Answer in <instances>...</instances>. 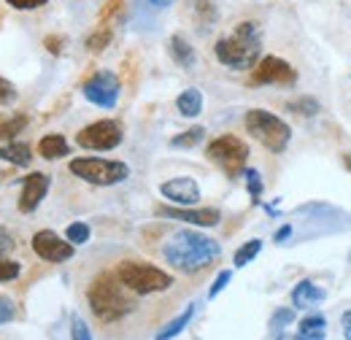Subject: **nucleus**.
<instances>
[{
  "label": "nucleus",
  "mask_w": 351,
  "mask_h": 340,
  "mask_svg": "<svg viewBox=\"0 0 351 340\" xmlns=\"http://www.w3.org/2000/svg\"><path fill=\"white\" fill-rule=\"evenodd\" d=\"M219 254H221L219 243L214 238L203 235V232H195V230H178V232H173L165 241V246H162L165 262L171 267H176V270L186 273V276L206 270L208 265H214L219 259Z\"/></svg>",
  "instance_id": "obj_1"
},
{
  "label": "nucleus",
  "mask_w": 351,
  "mask_h": 340,
  "mask_svg": "<svg viewBox=\"0 0 351 340\" xmlns=\"http://www.w3.org/2000/svg\"><path fill=\"white\" fill-rule=\"evenodd\" d=\"M214 54L224 68L252 71L263 57V30L257 22H238L230 36H224L214 46Z\"/></svg>",
  "instance_id": "obj_2"
},
{
  "label": "nucleus",
  "mask_w": 351,
  "mask_h": 340,
  "mask_svg": "<svg viewBox=\"0 0 351 340\" xmlns=\"http://www.w3.org/2000/svg\"><path fill=\"white\" fill-rule=\"evenodd\" d=\"M87 302L100 321H119L132 311V300L125 295V284L117 273H100L87 289Z\"/></svg>",
  "instance_id": "obj_3"
},
{
  "label": "nucleus",
  "mask_w": 351,
  "mask_h": 340,
  "mask_svg": "<svg viewBox=\"0 0 351 340\" xmlns=\"http://www.w3.org/2000/svg\"><path fill=\"white\" fill-rule=\"evenodd\" d=\"M117 278L125 284V289H130L135 295H157L173 287V276L160 270L157 265L141 262V259H125L117 265Z\"/></svg>",
  "instance_id": "obj_4"
},
{
  "label": "nucleus",
  "mask_w": 351,
  "mask_h": 340,
  "mask_svg": "<svg viewBox=\"0 0 351 340\" xmlns=\"http://www.w3.org/2000/svg\"><path fill=\"white\" fill-rule=\"evenodd\" d=\"M243 125L249 130V135H252L257 143H263L265 149L273 151V154L287 151V146H289V141H292V127H289L284 119H278L276 114L263 111V108L246 111Z\"/></svg>",
  "instance_id": "obj_5"
},
{
  "label": "nucleus",
  "mask_w": 351,
  "mask_h": 340,
  "mask_svg": "<svg viewBox=\"0 0 351 340\" xmlns=\"http://www.w3.org/2000/svg\"><path fill=\"white\" fill-rule=\"evenodd\" d=\"M68 170L76 178L95 184V186H114V184L128 181V175H130L128 162H122V160H100V157H76V160H71Z\"/></svg>",
  "instance_id": "obj_6"
},
{
  "label": "nucleus",
  "mask_w": 351,
  "mask_h": 340,
  "mask_svg": "<svg viewBox=\"0 0 351 340\" xmlns=\"http://www.w3.org/2000/svg\"><path fill=\"white\" fill-rule=\"evenodd\" d=\"M208 160H214L227 175H238L246 170V160H249V146L238 138V135H219L208 143L206 149Z\"/></svg>",
  "instance_id": "obj_7"
},
{
  "label": "nucleus",
  "mask_w": 351,
  "mask_h": 340,
  "mask_svg": "<svg viewBox=\"0 0 351 340\" xmlns=\"http://www.w3.org/2000/svg\"><path fill=\"white\" fill-rule=\"evenodd\" d=\"M122 138H125V132L117 119H97L76 132V146H82L87 151H111L122 143Z\"/></svg>",
  "instance_id": "obj_8"
},
{
  "label": "nucleus",
  "mask_w": 351,
  "mask_h": 340,
  "mask_svg": "<svg viewBox=\"0 0 351 340\" xmlns=\"http://www.w3.org/2000/svg\"><path fill=\"white\" fill-rule=\"evenodd\" d=\"M119 92H122V82L111 71H97L82 84V95L97 108H114L119 103Z\"/></svg>",
  "instance_id": "obj_9"
},
{
  "label": "nucleus",
  "mask_w": 351,
  "mask_h": 340,
  "mask_svg": "<svg viewBox=\"0 0 351 340\" xmlns=\"http://www.w3.org/2000/svg\"><path fill=\"white\" fill-rule=\"evenodd\" d=\"M298 82V71L281 60V57H273L267 54L263 57L257 65H254V73H252V84L260 86V84H281V86H292Z\"/></svg>",
  "instance_id": "obj_10"
},
{
  "label": "nucleus",
  "mask_w": 351,
  "mask_h": 340,
  "mask_svg": "<svg viewBox=\"0 0 351 340\" xmlns=\"http://www.w3.org/2000/svg\"><path fill=\"white\" fill-rule=\"evenodd\" d=\"M30 243H33V252L44 262H54V265L68 262L71 256L76 254V246L68 238H60L54 230H38Z\"/></svg>",
  "instance_id": "obj_11"
},
{
  "label": "nucleus",
  "mask_w": 351,
  "mask_h": 340,
  "mask_svg": "<svg viewBox=\"0 0 351 340\" xmlns=\"http://www.w3.org/2000/svg\"><path fill=\"white\" fill-rule=\"evenodd\" d=\"M160 195L165 200H171L173 206H181V208H192L197 200H200V186L195 178L189 175H181V178H171L165 184H160Z\"/></svg>",
  "instance_id": "obj_12"
},
{
  "label": "nucleus",
  "mask_w": 351,
  "mask_h": 340,
  "mask_svg": "<svg viewBox=\"0 0 351 340\" xmlns=\"http://www.w3.org/2000/svg\"><path fill=\"white\" fill-rule=\"evenodd\" d=\"M49 186H51V175H46L41 170L25 175V181H22V195H19V211L22 213L36 211V208L44 203Z\"/></svg>",
  "instance_id": "obj_13"
},
{
  "label": "nucleus",
  "mask_w": 351,
  "mask_h": 340,
  "mask_svg": "<svg viewBox=\"0 0 351 340\" xmlns=\"http://www.w3.org/2000/svg\"><path fill=\"white\" fill-rule=\"evenodd\" d=\"M157 216L162 219H176V221H186L195 227H217L221 219V213L217 208H181V206H162L157 208Z\"/></svg>",
  "instance_id": "obj_14"
},
{
  "label": "nucleus",
  "mask_w": 351,
  "mask_h": 340,
  "mask_svg": "<svg viewBox=\"0 0 351 340\" xmlns=\"http://www.w3.org/2000/svg\"><path fill=\"white\" fill-rule=\"evenodd\" d=\"M327 298V292L322 289V287H316L313 281H300L295 289H292V305H295V311L298 308H311V305H319L322 300Z\"/></svg>",
  "instance_id": "obj_15"
},
{
  "label": "nucleus",
  "mask_w": 351,
  "mask_h": 340,
  "mask_svg": "<svg viewBox=\"0 0 351 340\" xmlns=\"http://www.w3.org/2000/svg\"><path fill=\"white\" fill-rule=\"evenodd\" d=\"M168 51H171V57H173L176 65H181V68H195V62H197V54H195V49H192V43L186 41L181 33H176L171 36V41H168Z\"/></svg>",
  "instance_id": "obj_16"
},
{
  "label": "nucleus",
  "mask_w": 351,
  "mask_h": 340,
  "mask_svg": "<svg viewBox=\"0 0 351 340\" xmlns=\"http://www.w3.org/2000/svg\"><path fill=\"white\" fill-rule=\"evenodd\" d=\"M0 160L3 162H11L16 168H27L30 160H33V151L27 143H19V141H8L0 146Z\"/></svg>",
  "instance_id": "obj_17"
},
{
  "label": "nucleus",
  "mask_w": 351,
  "mask_h": 340,
  "mask_svg": "<svg viewBox=\"0 0 351 340\" xmlns=\"http://www.w3.org/2000/svg\"><path fill=\"white\" fill-rule=\"evenodd\" d=\"M38 154L44 160H62L65 154H71V146L60 132H49L38 141Z\"/></svg>",
  "instance_id": "obj_18"
},
{
  "label": "nucleus",
  "mask_w": 351,
  "mask_h": 340,
  "mask_svg": "<svg viewBox=\"0 0 351 340\" xmlns=\"http://www.w3.org/2000/svg\"><path fill=\"white\" fill-rule=\"evenodd\" d=\"M176 108H178V114L186 117V119L200 117V111H203V95H200V89H195V86L184 89V92L176 97Z\"/></svg>",
  "instance_id": "obj_19"
},
{
  "label": "nucleus",
  "mask_w": 351,
  "mask_h": 340,
  "mask_svg": "<svg viewBox=\"0 0 351 340\" xmlns=\"http://www.w3.org/2000/svg\"><path fill=\"white\" fill-rule=\"evenodd\" d=\"M192 316H195V305H186V308H184V311L176 316L173 321H168V324H165V327L157 332V338H154V340H173L176 335H181V332H184V327L192 321Z\"/></svg>",
  "instance_id": "obj_20"
},
{
  "label": "nucleus",
  "mask_w": 351,
  "mask_h": 340,
  "mask_svg": "<svg viewBox=\"0 0 351 340\" xmlns=\"http://www.w3.org/2000/svg\"><path fill=\"white\" fill-rule=\"evenodd\" d=\"M324 324H327V319L322 313H311L300 321V332L308 340H324Z\"/></svg>",
  "instance_id": "obj_21"
},
{
  "label": "nucleus",
  "mask_w": 351,
  "mask_h": 340,
  "mask_svg": "<svg viewBox=\"0 0 351 340\" xmlns=\"http://www.w3.org/2000/svg\"><path fill=\"white\" fill-rule=\"evenodd\" d=\"M203 138H206V127L195 125V127H189L186 132H181V135L171 138V146H173V149H192V146H197Z\"/></svg>",
  "instance_id": "obj_22"
},
{
  "label": "nucleus",
  "mask_w": 351,
  "mask_h": 340,
  "mask_svg": "<svg viewBox=\"0 0 351 340\" xmlns=\"http://www.w3.org/2000/svg\"><path fill=\"white\" fill-rule=\"evenodd\" d=\"M263 252V241L260 238H252V241H246L238 252H235V256H232V262H235V267H246L254 256Z\"/></svg>",
  "instance_id": "obj_23"
},
{
  "label": "nucleus",
  "mask_w": 351,
  "mask_h": 340,
  "mask_svg": "<svg viewBox=\"0 0 351 340\" xmlns=\"http://www.w3.org/2000/svg\"><path fill=\"white\" fill-rule=\"evenodd\" d=\"M287 108H289L292 114H300V117H316V114H319L316 97H298V100H292Z\"/></svg>",
  "instance_id": "obj_24"
},
{
  "label": "nucleus",
  "mask_w": 351,
  "mask_h": 340,
  "mask_svg": "<svg viewBox=\"0 0 351 340\" xmlns=\"http://www.w3.org/2000/svg\"><path fill=\"white\" fill-rule=\"evenodd\" d=\"M65 238H68L73 246H84V243L89 241V224H84V221H73V224H68Z\"/></svg>",
  "instance_id": "obj_25"
},
{
  "label": "nucleus",
  "mask_w": 351,
  "mask_h": 340,
  "mask_svg": "<svg viewBox=\"0 0 351 340\" xmlns=\"http://www.w3.org/2000/svg\"><path fill=\"white\" fill-rule=\"evenodd\" d=\"M111 38H114V33H111L108 27H97V30L87 38V49L97 54V51H103V49L111 43Z\"/></svg>",
  "instance_id": "obj_26"
},
{
  "label": "nucleus",
  "mask_w": 351,
  "mask_h": 340,
  "mask_svg": "<svg viewBox=\"0 0 351 340\" xmlns=\"http://www.w3.org/2000/svg\"><path fill=\"white\" fill-rule=\"evenodd\" d=\"M243 175H246V189H249L252 200L260 203V195H263V178H260V173H257L254 168H246L243 170Z\"/></svg>",
  "instance_id": "obj_27"
},
{
  "label": "nucleus",
  "mask_w": 351,
  "mask_h": 340,
  "mask_svg": "<svg viewBox=\"0 0 351 340\" xmlns=\"http://www.w3.org/2000/svg\"><path fill=\"white\" fill-rule=\"evenodd\" d=\"M295 321V308H278L273 316H270V327H273V332H281L287 324H292Z\"/></svg>",
  "instance_id": "obj_28"
},
{
  "label": "nucleus",
  "mask_w": 351,
  "mask_h": 340,
  "mask_svg": "<svg viewBox=\"0 0 351 340\" xmlns=\"http://www.w3.org/2000/svg\"><path fill=\"white\" fill-rule=\"evenodd\" d=\"M19 273H22V265H19V262L0 256V284H3V281H14V278H19Z\"/></svg>",
  "instance_id": "obj_29"
},
{
  "label": "nucleus",
  "mask_w": 351,
  "mask_h": 340,
  "mask_svg": "<svg viewBox=\"0 0 351 340\" xmlns=\"http://www.w3.org/2000/svg\"><path fill=\"white\" fill-rule=\"evenodd\" d=\"M27 127V117H14V119H8V122H3L0 125V138H14L16 132H22V130Z\"/></svg>",
  "instance_id": "obj_30"
},
{
  "label": "nucleus",
  "mask_w": 351,
  "mask_h": 340,
  "mask_svg": "<svg viewBox=\"0 0 351 340\" xmlns=\"http://www.w3.org/2000/svg\"><path fill=\"white\" fill-rule=\"evenodd\" d=\"M71 340H92V332H89L87 321H84L82 316H76V313H73V319H71Z\"/></svg>",
  "instance_id": "obj_31"
},
{
  "label": "nucleus",
  "mask_w": 351,
  "mask_h": 340,
  "mask_svg": "<svg viewBox=\"0 0 351 340\" xmlns=\"http://www.w3.org/2000/svg\"><path fill=\"white\" fill-rule=\"evenodd\" d=\"M232 281V270H219V276L214 278V284H211V289H208V298H219V292Z\"/></svg>",
  "instance_id": "obj_32"
},
{
  "label": "nucleus",
  "mask_w": 351,
  "mask_h": 340,
  "mask_svg": "<svg viewBox=\"0 0 351 340\" xmlns=\"http://www.w3.org/2000/svg\"><path fill=\"white\" fill-rule=\"evenodd\" d=\"M5 3L16 11H36V8H44L49 0H5Z\"/></svg>",
  "instance_id": "obj_33"
},
{
  "label": "nucleus",
  "mask_w": 351,
  "mask_h": 340,
  "mask_svg": "<svg viewBox=\"0 0 351 340\" xmlns=\"http://www.w3.org/2000/svg\"><path fill=\"white\" fill-rule=\"evenodd\" d=\"M16 319V308L8 300H0V324H8Z\"/></svg>",
  "instance_id": "obj_34"
},
{
  "label": "nucleus",
  "mask_w": 351,
  "mask_h": 340,
  "mask_svg": "<svg viewBox=\"0 0 351 340\" xmlns=\"http://www.w3.org/2000/svg\"><path fill=\"white\" fill-rule=\"evenodd\" d=\"M14 100H16L14 86L8 84L5 79H0V103H5V106H8V103H14Z\"/></svg>",
  "instance_id": "obj_35"
},
{
  "label": "nucleus",
  "mask_w": 351,
  "mask_h": 340,
  "mask_svg": "<svg viewBox=\"0 0 351 340\" xmlns=\"http://www.w3.org/2000/svg\"><path fill=\"white\" fill-rule=\"evenodd\" d=\"M44 43L51 54H62V43H65V38H62V36H46Z\"/></svg>",
  "instance_id": "obj_36"
},
{
  "label": "nucleus",
  "mask_w": 351,
  "mask_h": 340,
  "mask_svg": "<svg viewBox=\"0 0 351 340\" xmlns=\"http://www.w3.org/2000/svg\"><path fill=\"white\" fill-rule=\"evenodd\" d=\"M292 232H295V227H292V224H284V227H278V230H276L273 241H276V243H284V241H287Z\"/></svg>",
  "instance_id": "obj_37"
},
{
  "label": "nucleus",
  "mask_w": 351,
  "mask_h": 340,
  "mask_svg": "<svg viewBox=\"0 0 351 340\" xmlns=\"http://www.w3.org/2000/svg\"><path fill=\"white\" fill-rule=\"evenodd\" d=\"M11 246H14V241H11V235H8V232H5L3 227H0V256H3V254H8V252H11Z\"/></svg>",
  "instance_id": "obj_38"
},
{
  "label": "nucleus",
  "mask_w": 351,
  "mask_h": 340,
  "mask_svg": "<svg viewBox=\"0 0 351 340\" xmlns=\"http://www.w3.org/2000/svg\"><path fill=\"white\" fill-rule=\"evenodd\" d=\"M276 340H308L303 332H298V335H289V332H278L276 335Z\"/></svg>",
  "instance_id": "obj_39"
},
{
  "label": "nucleus",
  "mask_w": 351,
  "mask_h": 340,
  "mask_svg": "<svg viewBox=\"0 0 351 340\" xmlns=\"http://www.w3.org/2000/svg\"><path fill=\"white\" fill-rule=\"evenodd\" d=\"M343 335L346 340H351V311H346V316H343Z\"/></svg>",
  "instance_id": "obj_40"
},
{
  "label": "nucleus",
  "mask_w": 351,
  "mask_h": 340,
  "mask_svg": "<svg viewBox=\"0 0 351 340\" xmlns=\"http://www.w3.org/2000/svg\"><path fill=\"white\" fill-rule=\"evenodd\" d=\"M149 3H152L154 8H168V5L173 3V0H149Z\"/></svg>",
  "instance_id": "obj_41"
},
{
  "label": "nucleus",
  "mask_w": 351,
  "mask_h": 340,
  "mask_svg": "<svg viewBox=\"0 0 351 340\" xmlns=\"http://www.w3.org/2000/svg\"><path fill=\"white\" fill-rule=\"evenodd\" d=\"M343 165H346V170H351V151L346 154V157H343Z\"/></svg>",
  "instance_id": "obj_42"
},
{
  "label": "nucleus",
  "mask_w": 351,
  "mask_h": 340,
  "mask_svg": "<svg viewBox=\"0 0 351 340\" xmlns=\"http://www.w3.org/2000/svg\"><path fill=\"white\" fill-rule=\"evenodd\" d=\"M349 262H351V252H349Z\"/></svg>",
  "instance_id": "obj_43"
}]
</instances>
